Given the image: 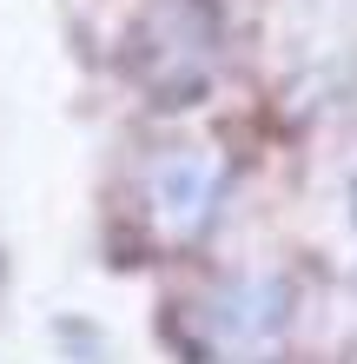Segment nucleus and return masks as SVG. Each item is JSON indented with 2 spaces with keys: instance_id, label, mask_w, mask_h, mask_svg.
<instances>
[{
  "instance_id": "nucleus-3",
  "label": "nucleus",
  "mask_w": 357,
  "mask_h": 364,
  "mask_svg": "<svg viewBox=\"0 0 357 364\" xmlns=\"http://www.w3.org/2000/svg\"><path fill=\"white\" fill-rule=\"evenodd\" d=\"M219 186H225V166L205 153V146H172L153 173H145V219L165 245H185L199 239L205 219L219 205Z\"/></svg>"
},
{
  "instance_id": "nucleus-1",
  "label": "nucleus",
  "mask_w": 357,
  "mask_h": 364,
  "mask_svg": "<svg viewBox=\"0 0 357 364\" xmlns=\"http://www.w3.org/2000/svg\"><path fill=\"white\" fill-rule=\"evenodd\" d=\"M133 73L145 80L153 93H165V106L199 93L205 73L219 60V20L205 0H159L153 14L139 20V40H133Z\"/></svg>"
},
{
  "instance_id": "nucleus-2",
  "label": "nucleus",
  "mask_w": 357,
  "mask_h": 364,
  "mask_svg": "<svg viewBox=\"0 0 357 364\" xmlns=\"http://www.w3.org/2000/svg\"><path fill=\"white\" fill-rule=\"evenodd\" d=\"M199 338L225 364L271 358V345L285 338V285L278 278H232V285H219L199 305Z\"/></svg>"
}]
</instances>
